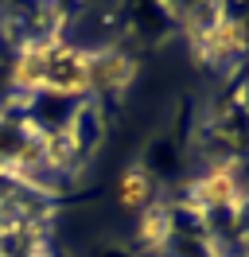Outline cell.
Segmentation results:
<instances>
[{
    "instance_id": "obj_1",
    "label": "cell",
    "mask_w": 249,
    "mask_h": 257,
    "mask_svg": "<svg viewBox=\"0 0 249 257\" xmlns=\"http://www.w3.org/2000/svg\"><path fill=\"white\" fill-rule=\"evenodd\" d=\"M187 203L199 210V214H210V210H237L241 207V160H237V156L214 160L195 183H191Z\"/></svg>"
},
{
    "instance_id": "obj_4",
    "label": "cell",
    "mask_w": 249,
    "mask_h": 257,
    "mask_svg": "<svg viewBox=\"0 0 249 257\" xmlns=\"http://www.w3.org/2000/svg\"><path fill=\"white\" fill-rule=\"evenodd\" d=\"M51 43H55V35H43V39H28L24 47L16 51L12 70H8V78H12L16 90L43 94V86H47V51H51Z\"/></svg>"
},
{
    "instance_id": "obj_7",
    "label": "cell",
    "mask_w": 249,
    "mask_h": 257,
    "mask_svg": "<svg viewBox=\"0 0 249 257\" xmlns=\"http://www.w3.org/2000/svg\"><path fill=\"white\" fill-rule=\"evenodd\" d=\"M117 203L125 210H137V214L152 203V176H148L144 164H129L121 172V179H117Z\"/></svg>"
},
{
    "instance_id": "obj_6",
    "label": "cell",
    "mask_w": 249,
    "mask_h": 257,
    "mask_svg": "<svg viewBox=\"0 0 249 257\" xmlns=\"http://www.w3.org/2000/svg\"><path fill=\"white\" fill-rule=\"evenodd\" d=\"M175 234V210L168 203H148L137 214V241L144 249H164Z\"/></svg>"
},
{
    "instance_id": "obj_5",
    "label": "cell",
    "mask_w": 249,
    "mask_h": 257,
    "mask_svg": "<svg viewBox=\"0 0 249 257\" xmlns=\"http://www.w3.org/2000/svg\"><path fill=\"white\" fill-rule=\"evenodd\" d=\"M137 78V59L125 51H97L90 55V90L97 94H121Z\"/></svg>"
},
{
    "instance_id": "obj_3",
    "label": "cell",
    "mask_w": 249,
    "mask_h": 257,
    "mask_svg": "<svg viewBox=\"0 0 249 257\" xmlns=\"http://www.w3.org/2000/svg\"><path fill=\"white\" fill-rule=\"evenodd\" d=\"M191 47L206 63H226L245 51V24L233 16H210L206 24H191Z\"/></svg>"
},
{
    "instance_id": "obj_2",
    "label": "cell",
    "mask_w": 249,
    "mask_h": 257,
    "mask_svg": "<svg viewBox=\"0 0 249 257\" xmlns=\"http://www.w3.org/2000/svg\"><path fill=\"white\" fill-rule=\"evenodd\" d=\"M47 94L59 97H78L90 94V51L55 39L47 51Z\"/></svg>"
}]
</instances>
